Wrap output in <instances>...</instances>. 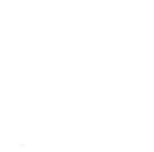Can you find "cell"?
Wrapping results in <instances>:
<instances>
[]
</instances>
